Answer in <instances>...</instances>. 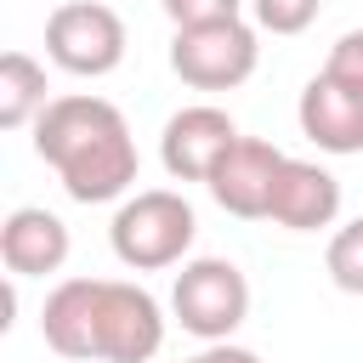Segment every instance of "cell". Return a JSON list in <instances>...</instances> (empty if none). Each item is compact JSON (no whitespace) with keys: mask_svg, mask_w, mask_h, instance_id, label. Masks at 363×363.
Here are the masks:
<instances>
[{"mask_svg":"<svg viewBox=\"0 0 363 363\" xmlns=\"http://www.w3.org/2000/svg\"><path fill=\"white\" fill-rule=\"evenodd\" d=\"M91 295H96V278H62L45 306H40V335L57 357H74V363H91Z\"/></svg>","mask_w":363,"mask_h":363,"instance_id":"obj_12","label":"cell"},{"mask_svg":"<svg viewBox=\"0 0 363 363\" xmlns=\"http://www.w3.org/2000/svg\"><path fill=\"white\" fill-rule=\"evenodd\" d=\"M323 267H329V284H335V289L363 295V216H357V221H346V227L329 238Z\"/></svg>","mask_w":363,"mask_h":363,"instance_id":"obj_14","label":"cell"},{"mask_svg":"<svg viewBox=\"0 0 363 363\" xmlns=\"http://www.w3.org/2000/svg\"><path fill=\"white\" fill-rule=\"evenodd\" d=\"M261 62V40L244 17L227 23H199L170 34V68L193 91H238Z\"/></svg>","mask_w":363,"mask_h":363,"instance_id":"obj_5","label":"cell"},{"mask_svg":"<svg viewBox=\"0 0 363 363\" xmlns=\"http://www.w3.org/2000/svg\"><path fill=\"white\" fill-rule=\"evenodd\" d=\"M170 312L204 346L233 340V329L250 318V278H244V267L227 261V255H193V261H182V272L170 284Z\"/></svg>","mask_w":363,"mask_h":363,"instance_id":"obj_3","label":"cell"},{"mask_svg":"<svg viewBox=\"0 0 363 363\" xmlns=\"http://www.w3.org/2000/svg\"><path fill=\"white\" fill-rule=\"evenodd\" d=\"M34 153L57 170V182L74 204L130 199L136 170H142V153H136L125 113L91 91L51 96V108L34 119Z\"/></svg>","mask_w":363,"mask_h":363,"instance_id":"obj_1","label":"cell"},{"mask_svg":"<svg viewBox=\"0 0 363 363\" xmlns=\"http://www.w3.org/2000/svg\"><path fill=\"white\" fill-rule=\"evenodd\" d=\"M182 363H261L250 346H233V340H216V346H204V352H193V357H182Z\"/></svg>","mask_w":363,"mask_h":363,"instance_id":"obj_18","label":"cell"},{"mask_svg":"<svg viewBox=\"0 0 363 363\" xmlns=\"http://www.w3.org/2000/svg\"><path fill=\"white\" fill-rule=\"evenodd\" d=\"M335 216H340V182L318 159H284L267 221L289 233H318V227H335Z\"/></svg>","mask_w":363,"mask_h":363,"instance_id":"obj_11","label":"cell"},{"mask_svg":"<svg viewBox=\"0 0 363 363\" xmlns=\"http://www.w3.org/2000/svg\"><path fill=\"white\" fill-rule=\"evenodd\" d=\"M238 142V125L227 108L216 102H193V108H176L164 119V136H159V159L176 182H210V170L221 164V153Z\"/></svg>","mask_w":363,"mask_h":363,"instance_id":"obj_8","label":"cell"},{"mask_svg":"<svg viewBox=\"0 0 363 363\" xmlns=\"http://www.w3.org/2000/svg\"><path fill=\"white\" fill-rule=\"evenodd\" d=\"M45 57L79 79L113 74L125 62V17L102 0H62L45 17Z\"/></svg>","mask_w":363,"mask_h":363,"instance_id":"obj_6","label":"cell"},{"mask_svg":"<svg viewBox=\"0 0 363 363\" xmlns=\"http://www.w3.org/2000/svg\"><path fill=\"white\" fill-rule=\"evenodd\" d=\"M51 108L45 96V62H34L28 51H6L0 57V125L23 130Z\"/></svg>","mask_w":363,"mask_h":363,"instance_id":"obj_13","label":"cell"},{"mask_svg":"<svg viewBox=\"0 0 363 363\" xmlns=\"http://www.w3.org/2000/svg\"><path fill=\"white\" fill-rule=\"evenodd\" d=\"M284 147H272L267 136H238L227 153H221V164L210 170V199L227 210V216H238V221H261L267 210H272V187H278V170H284Z\"/></svg>","mask_w":363,"mask_h":363,"instance_id":"obj_7","label":"cell"},{"mask_svg":"<svg viewBox=\"0 0 363 363\" xmlns=\"http://www.w3.org/2000/svg\"><path fill=\"white\" fill-rule=\"evenodd\" d=\"M295 119H301V136L318 153H340V159L363 153V91L340 85L335 74H312L301 85Z\"/></svg>","mask_w":363,"mask_h":363,"instance_id":"obj_9","label":"cell"},{"mask_svg":"<svg viewBox=\"0 0 363 363\" xmlns=\"http://www.w3.org/2000/svg\"><path fill=\"white\" fill-rule=\"evenodd\" d=\"M250 11H255V28L267 34H301L318 23L323 0H250Z\"/></svg>","mask_w":363,"mask_h":363,"instance_id":"obj_15","label":"cell"},{"mask_svg":"<svg viewBox=\"0 0 363 363\" xmlns=\"http://www.w3.org/2000/svg\"><path fill=\"white\" fill-rule=\"evenodd\" d=\"M0 261L11 278H45L68 261V221L45 204H17L0 221Z\"/></svg>","mask_w":363,"mask_h":363,"instance_id":"obj_10","label":"cell"},{"mask_svg":"<svg viewBox=\"0 0 363 363\" xmlns=\"http://www.w3.org/2000/svg\"><path fill=\"white\" fill-rule=\"evenodd\" d=\"M164 346V306L130 278H96L91 363H147Z\"/></svg>","mask_w":363,"mask_h":363,"instance_id":"obj_4","label":"cell"},{"mask_svg":"<svg viewBox=\"0 0 363 363\" xmlns=\"http://www.w3.org/2000/svg\"><path fill=\"white\" fill-rule=\"evenodd\" d=\"M164 17L176 28H199V23H227V17H244V0H159Z\"/></svg>","mask_w":363,"mask_h":363,"instance_id":"obj_16","label":"cell"},{"mask_svg":"<svg viewBox=\"0 0 363 363\" xmlns=\"http://www.w3.org/2000/svg\"><path fill=\"white\" fill-rule=\"evenodd\" d=\"M193 238H199V216L176 187H142V193L119 199V210L108 221V244L130 272L182 267Z\"/></svg>","mask_w":363,"mask_h":363,"instance_id":"obj_2","label":"cell"},{"mask_svg":"<svg viewBox=\"0 0 363 363\" xmlns=\"http://www.w3.org/2000/svg\"><path fill=\"white\" fill-rule=\"evenodd\" d=\"M323 74H335V79H340V85H352V91H363V28H346V34L329 45Z\"/></svg>","mask_w":363,"mask_h":363,"instance_id":"obj_17","label":"cell"}]
</instances>
